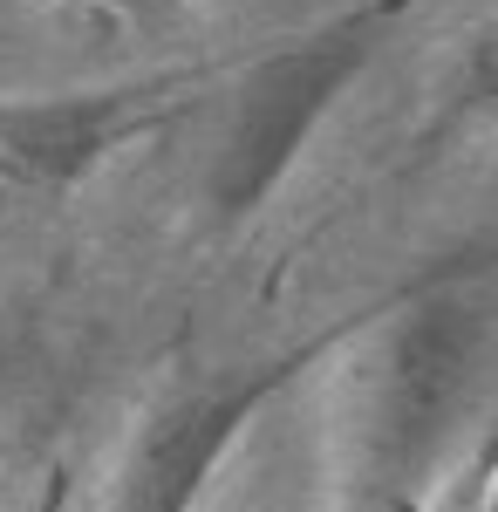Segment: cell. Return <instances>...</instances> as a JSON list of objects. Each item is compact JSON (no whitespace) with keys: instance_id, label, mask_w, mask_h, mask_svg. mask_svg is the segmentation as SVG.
<instances>
[{"instance_id":"obj_1","label":"cell","mask_w":498,"mask_h":512,"mask_svg":"<svg viewBox=\"0 0 498 512\" xmlns=\"http://www.w3.org/2000/svg\"><path fill=\"white\" fill-rule=\"evenodd\" d=\"M471 355H478V315L471 308H423L396 335L383 376V410L369 431V465L355 478V512H410L423 492V472L444 444V424L458 410L471 383Z\"/></svg>"},{"instance_id":"obj_2","label":"cell","mask_w":498,"mask_h":512,"mask_svg":"<svg viewBox=\"0 0 498 512\" xmlns=\"http://www.w3.org/2000/svg\"><path fill=\"white\" fill-rule=\"evenodd\" d=\"M362 62H369V21L362 28H335V35H314V41H294V48H280L273 62H260L246 76L232 137H226V151H219V164H212V205L226 219L253 212L280 185V171L307 144L314 117L335 103V89Z\"/></svg>"},{"instance_id":"obj_3","label":"cell","mask_w":498,"mask_h":512,"mask_svg":"<svg viewBox=\"0 0 498 512\" xmlns=\"http://www.w3.org/2000/svg\"><path fill=\"white\" fill-rule=\"evenodd\" d=\"M287 376H294V362H267V369H253L239 383H219V390H198L185 403H171V410H157L144 424V437H137V451L123 458L110 512H192L205 478L219 472V458L239 444L246 417Z\"/></svg>"},{"instance_id":"obj_4","label":"cell","mask_w":498,"mask_h":512,"mask_svg":"<svg viewBox=\"0 0 498 512\" xmlns=\"http://www.w3.org/2000/svg\"><path fill=\"white\" fill-rule=\"evenodd\" d=\"M123 130L116 96H69V103H41V110H7L0 117V144L28 178H76L110 151V137Z\"/></svg>"}]
</instances>
